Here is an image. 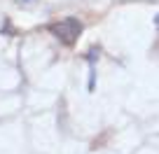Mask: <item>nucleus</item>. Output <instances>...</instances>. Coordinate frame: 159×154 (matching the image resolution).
I'll list each match as a JSON object with an SVG mask.
<instances>
[{"label": "nucleus", "instance_id": "nucleus-1", "mask_svg": "<svg viewBox=\"0 0 159 154\" xmlns=\"http://www.w3.org/2000/svg\"><path fill=\"white\" fill-rule=\"evenodd\" d=\"M49 30L63 42V45L70 47V45L77 42L80 33H82V24H80L77 19H73V16H68V19H61V21H56V24H52Z\"/></svg>", "mask_w": 159, "mask_h": 154}]
</instances>
